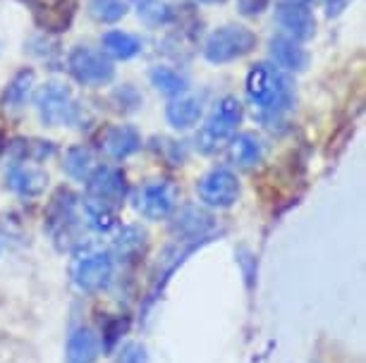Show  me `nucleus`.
<instances>
[{
  "label": "nucleus",
  "instance_id": "16",
  "mask_svg": "<svg viewBox=\"0 0 366 363\" xmlns=\"http://www.w3.org/2000/svg\"><path fill=\"white\" fill-rule=\"evenodd\" d=\"M106 150L115 160H125L142 148V136L132 125H115L106 132Z\"/></svg>",
  "mask_w": 366,
  "mask_h": 363
},
{
  "label": "nucleus",
  "instance_id": "19",
  "mask_svg": "<svg viewBox=\"0 0 366 363\" xmlns=\"http://www.w3.org/2000/svg\"><path fill=\"white\" fill-rule=\"evenodd\" d=\"M230 155L239 168H257L266 155L264 143L257 134H239L230 143Z\"/></svg>",
  "mask_w": 366,
  "mask_h": 363
},
{
  "label": "nucleus",
  "instance_id": "30",
  "mask_svg": "<svg viewBox=\"0 0 366 363\" xmlns=\"http://www.w3.org/2000/svg\"><path fill=\"white\" fill-rule=\"evenodd\" d=\"M347 3H350V0H326V12H328V17H337L345 8H347Z\"/></svg>",
  "mask_w": 366,
  "mask_h": 363
},
{
  "label": "nucleus",
  "instance_id": "24",
  "mask_svg": "<svg viewBox=\"0 0 366 363\" xmlns=\"http://www.w3.org/2000/svg\"><path fill=\"white\" fill-rule=\"evenodd\" d=\"M137 15L149 26H168L175 19V8L168 0H134Z\"/></svg>",
  "mask_w": 366,
  "mask_h": 363
},
{
  "label": "nucleus",
  "instance_id": "13",
  "mask_svg": "<svg viewBox=\"0 0 366 363\" xmlns=\"http://www.w3.org/2000/svg\"><path fill=\"white\" fill-rule=\"evenodd\" d=\"M5 180H8V187L15 191L17 196L29 198V196H39L41 191L46 189L48 177L46 173H41L39 168L17 160V163H12L10 170L5 173Z\"/></svg>",
  "mask_w": 366,
  "mask_h": 363
},
{
  "label": "nucleus",
  "instance_id": "11",
  "mask_svg": "<svg viewBox=\"0 0 366 363\" xmlns=\"http://www.w3.org/2000/svg\"><path fill=\"white\" fill-rule=\"evenodd\" d=\"M86 184H89V196L101 198V201H108L113 205H120L127 194L125 175L117 168H99Z\"/></svg>",
  "mask_w": 366,
  "mask_h": 363
},
{
  "label": "nucleus",
  "instance_id": "17",
  "mask_svg": "<svg viewBox=\"0 0 366 363\" xmlns=\"http://www.w3.org/2000/svg\"><path fill=\"white\" fill-rule=\"evenodd\" d=\"M101 48H103V56L106 58H113V60H129L134 56L142 53V41L129 31H120V29H113V31H106L101 39Z\"/></svg>",
  "mask_w": 366,
  "mask_h": 363
},
{
  "label": "nucleus",
  "instance_id": "2",
  "mask_svg": "<svg viewBox=\"0 0 366 363\" xmlns=\"http://www.w3.org/2000/svg\"><path fill=\"white\" fill-rule=\"evenodd\" d=\"M242 103L234 96H223L216 106H213L211 115L206 118L204 127L197 134V148L202 153H216L218 148H223L227 141L232 139L242 122Z\"/></svg>",
  "mask_w": 366,
  "mask_h": 363
},
{
  "label": "nucleus",
  "instance_id": "26",
  "mask_svg": "<svg viewBox=\"0 0 366 363\" xmlns=\"http://www.w3.org/2000/svg\"><path fill=\"white\" fill-rule=\"evenodd\" d=\"M129 5H132V0H92L89 3V12H92L96 22L113 24L127 15Z\"/></svg>",
  "mask_w": 366,
  "mask_h": 363
},
{
  "label": "nucleus",
  "instance_id": "4",
  "mask_svg": "<svg viewBox=\"0 0 366 363\" xmlns=\"http://www.w3.org/2000/svg\"><path fill=\"white\" fill-rule=\"evenodd\" d=\"M36 111L41 122L48 127L74 125L81 115L72 88L60 81H48L46 86H41V91L36 93Z\"/></svg>",
  "mask_w": 366,
  "mask_h": 363
},
{
  "label": "nucleus",
  "instance_id": "31",
  "mask_svg": "<svg viewBox=\"0 0 366 363\" xmlns=\"http://www.w3.org/2000/svg\"><path fill=\"white\" fill-rule=\"evenodd\" d=\"M197 3H204V5H220V3H225V0H197Z\"/></svg>",
  "mask_w": 366,
  "mask_h": 363
},
{
  "label": "nucleus",
  "instance_id": "27",
  "mask_svg": "<svg viewBox=\"0 0 366 363\" xmlns=\"http://www.w3.org/2000/svg\"><path fill=\"white\" fill-rule=\"evenodd\" d=\"M211 227V218L202 213L199 208H187L182 215L177 218V223H175V230L177 232H182L187 239H199V237H204L206 232H209Z\"/></svg>",
  "mask_w": 366,
  "mask_h": 363
},
{
  "label": "nucleus",
  "instance_id": "14",
  "mask_svg": "<svg viewBox=\"0 0 366 363\" xmlns=\"http://www.w3.org/2000/svg\"><path fill=\"white\" fill-rule=\"evenodd\" d=\"M26 5L34 10L39 22L51 31H63L74 12V0H26Z\"/></svg>",
  "mask_w": 366,
  "mask_h": 363
},
{
  "label": "nucleus",
  "instance_id": "9",
  "mask_svg": "<svg viewBox=\"0 0 366 363\" xmlns=\"http://www.w3.org/2000/svg\"><path fill=\"white\" fill-rule=\"evenodd\" d=\"M134 205L144 218H149V220H163V218H168L177 205L175 187L163 180L144 184V187L137 191Z\"/></svg>",
  "mask_w": 366,
  "mask_h": 363
},
{
  "label": "nucleus",
  "instance_id": "3",
  "mask_svg": "<svg viewBox=\"0 0 366 363\" xmlns=\"http://www.w3.org/2000/svg\"><path fill=\"white\" fill-rule=\"evenodd\" d=\"M257 48V36L252 29L237 24L220 26L206 39L204 44V58L213 65H225L232 60H239Z\"/></svg>",
  "mask_w": 366,
  "mask_h": 363
},
{
  "label": "nucleus",
  "instance_id": "18",
  "mask_svg": "<svg viewBox=\"0 0 366 363\" xmlns=\"http://www.w3.org/2000/svg\"><path fill=\"white\" fill-rule=\"evenodd\" d=\"M99 356V337L89 327H77L67 339V363H94Z\"/></svg>",
  "mask_w": 366,
  "mask_h": 363
},
{
  "label": "nucleus",
  "instance_id": "28",
  "mask_svg": "<svg viewBox=\"0 0 366 363\" xmlns=\"http://www.w3.org/2000/svg\"><path fill=\"white\" fill-rule=\"evenodd\" d=\"M268 5H271V0H237V10H239V15H244V17L261 15Z\"/></svg>",
  "mask_w": 366,
  "mask_h": 363
},
{
  "label": "nucleus",
  "instance_id": "29",
  "mask_svg": "<svg viewBox=\"0 0 366 363\" xmlns=\"http://www.w3.org/2000/svg\"><path fill=\"white\" fill-rule=\"evenodd\" d=\"M120 363H144V352L139 347H127Z\"/></svg>",
  "mask_w": 366,
  "mask_h": 363
},
{
  "label": "nucleus",
  "instance_id": "23",
  "mask_svg": "<svg viewBox=\"0 0 366 363\" xmlns=\"http://www.w3.org/2000/svg\"><path fill=\"white\" fill-rule=\"evenodd\" d=\"M34 81H36V74H34V70H22V72H17L15 77H12V81L8 84V88H5V93H3V108H5V111H19V108L24 106L26 98H29L31 91H34Z\"/></svg>",
  "mask_w": 366,
  "mask_h": 363
},
{
  "label": "nucleus",
  "instance_id": "21",
  "mask_svg": "<svg viewBox=\"0 0 366 363\" xmlns=\"http://www.w3.org/2000/svg\"><path fill=\"white\" fill-rule=\"evenodd\" d=\"M86 225L96 232H110L117 225V205L101 201V198L86 196L84 201Z\"/></svg>",
  "mask_w": 366,
  "mask_h": 363
},
{
  "label": "nucleus",
  "instance_id": "20",
  "mask_svg": "<svg viewBox=\"0 0 366 363\" xmlns=\"http://www.w3.org/2000/svg\"><path fill=\"white\" fill-rule=\"evenodd\" d=\"M99 158L94 155L92 148L86 146H74L67 150L65 155V173L77 182H89L92 175L99 170Z\"/></svg>",
  "mask_w": 366,
  "mask_h": 363
},
{
  "label": "nucleus",
  "instance_id": "12",
  "mask_svg": "<svg viewBox=\"0 0 366 363\" xmlns=\"http://www.w3.org/2000/svg\"><path fill=\"white\" fill-rule=\"evenodd\" d=\"M268 48H271V58L275 67L282 72H304L309 67V53L300 46V41L290 39L285 34L273 36Z\"/></svg>",
  "mask_w": 366,
  "mask_h": 363
},
{
  "label": "nucleus",
  "instance_id": "6",
  "mask_svg": "<svg viewBox=\"0 0 366 363\" xmlns=\"http://www.w3.org/2000/svg\"><path fill=\"white\" fill-rule=\"evenodd\" d=\"M67 70L81 86H106L115 77L110 58L92 46H74L67 56Z\"/></svg>",
  "mask_w": 366,
  "mask_h": 363
},
{
  "label": "nucleus",
  "instance_id": "10",
  "mask_svg": "<svg viewBox=\"0 0 366 363\" xmlns=\"http://www.w3.org/2000/svg\"><path fill=\"white\" fill-rule=\"evenodd\" d=\"M275 19H278L280 29L285 36L295 41H309L316 34V19L309 12L307 5L300 3H280L275 8Z\"/></svg>",
  "mask_w": 366,
  "mask_h": 363
},
{
  "label": "nucleus",
  "instance_id": "15",
  "mask_svg": "<svg viewBox=\"0 0 366 363\" xmlns=\"http://www.w3.org/2000/svg\"><path fill=\"white\" fill-rule=\"evenodd\" d=\"M204 115V96L197 93H182L170 106L165 108V118L175 129H189L194 127Z\"/></svg>",
  "mask_w": 366,
  "mask_h": 363
},
{
  "label": "nucleus",
  "instance_id": "1",
  "mask_svg": "<svg viewBox=\"0 0 366 363\" xmlns=\"http://www.w3.org/2000/svg\"><path fill=\"white\" fill-rule=\"evenodd\" d=\"M247 96L266 118H278L295 106L292 79L275 65H254L247 74Z\"/></svg>",
  "mask_w": 366,
  "mask_h": 363
},
{
  "label": "nucleus",
  "instance_id": "22",
  "mask_svg": "<svg viewBox=\"0 0 366 363\" xmlns=\"http://www.w3.org/2000/svg\"><path fill=\"white\" fill-rule=\"evenodd\" d=\"M113 249L117 253V258H122V261H134L147 249V232L137 227V225H127V227L117 232Z\"/></svg>",
  "mask_w": 366,
  "mask_h": 363
},
{
  "label": "nucleus",
  "instance_id": "5",
  "mask_svg": "<svg viewBox=\"0 0 366 363\" xmlns=\"http://www.w3.org/2000/svg\"><path fill=\"white\" fill-rule=\"evenodd\" d=\"M113 256L103 249H94V246H84L77 251L72 261V280L79 290L84 292H99L113 280Z\"/></svg>",
  "mask_w": 366,
  "mask_h": 363
},
{
  "label": "nucleus",
  "instance_id": "8",
  "mask_svg": "<svg viewBox=\"0 0 366 363\" xmlns=\"http://www.w3.org/2000/svg\"><path fill=\"white\" fill-rule=\"evenodd\" d=\"M197 191H199V198H202L206 205H211V208H230L239 198V180L230 170L216 168L199 180Z\"/></svg>",
  "mask_w": 366,
  "mask_h": 363
},
{
  "label": "nucleus",
  "instance_id": "25",
  "mask_svg": "<svg viewBox=\"0 0 366 363\" xmlns=\"http://www.w3.org/2000/svg\"><path fill=\"white\" fill-rule=\"evenodd\" d=\"M151 84H154L158 91L165 93V96H182L187 91V77L184 74H179L177 70H172V67H165V65H156L151 67Z\"/></svg>",
  "mask_w": 366,
  "mask_h": 363
},
{
  "label": "nucleus",
  "instance_id": "7",
  "mask_svg": "<svg viewBox=\"0 0 366 363\" xmlns=\"http://www.w3.org/2000/svg\"><path fill=\"white\" fill-rule=\"evenodd\" d=\"M46 227L53 235L55 242H72L79 230L77 215V196L70 189H60L53 196L46 213Z\"/></svg>",
  "mask_w": 366,
  "mask_h": 363
}]
</instances>
